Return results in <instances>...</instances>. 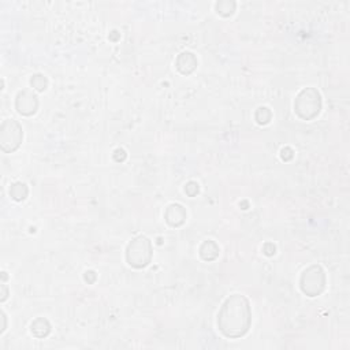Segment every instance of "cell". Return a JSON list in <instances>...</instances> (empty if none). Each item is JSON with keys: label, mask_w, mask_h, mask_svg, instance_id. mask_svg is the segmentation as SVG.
Returning <instances> with one entry per match:
<instances>
[{"label": "cell", "mask_w": 350, "mask_h": 350, "mask_svg": "<svg viewBox=\"0 0 350 350\" xmlns=\"http://www.w3.org/2000/svg\"><path fill=\"white\" fill-rule=\"evenodd\" d=\"M112 158H114V160L116 163H123L126 160V158H127V153H126V151L123 148H118V149H115L114 151Z\"/></svg>", "instance_id": "16"}, {"label": "cell", "mask_w": 350, "mask_h": 350, "mask_svg": "<svg viewBox=\"0 0 350 350\" xmlns=\"http://www.w3.org/2000/svg\"><path fill=\"white\" fill-rule=\"evenodd\" d=\"M30 87L36 92H45L48 88V78L44 74H33L30 78Z\"/></svg>", "instance_id": "14"}, {"label": "cell", "mask_w": 350, "mask_h": 350, "mask_svg": "<svg viewBox=\"0 0 350 350\" xmlns=\"http://www.w3.org/2000/svg\"><path fill=\"white\" fill-rule=\"evenodd\" d=\"M262 253L265 256L272 257L276 253V246L273 245L272 242H267V244H264V246H262Z\"/></svg>", "instance_id": "18"}, {"label": "cell", "mask_w": 350, "mask_h": 350, "mask_svg": "<svg viewBox=\"0 0 350 350\" xmlns=\"http://www.w3.org/2000/svg\"><path fill=\"white\" fill-rule=\"evenodd\" d=\"M96 279H97V273L94 272L93 269H88V271H85V273H84V280H85L88 284L94 283Z\"/></svg>", "instance_id": "19"}, {"label": "cell", "mask_w": 350, "mask_h": 350, "mask_svg": "<svg viewBox=\"0 0 350 350\" xmlns=\"http://www.w3.org/2000/svg\"><path fill=\"white\" fill-rule=\"evenodd\" d=\"M38 97L36 93H33L29 89H23L16 94L15 98V109L16 112L22 116H32L37 112L38 109Z\"/></svg>", "instance_id": "6"}, {"label": "cell", "mask_w": 350, "mask_h": 350, "mask_svg": "<svg viewBox=\"0 0 350 350\" xmlns=\"http://www.w3.org/2000/svg\"><path fill=\"white\" fill-rule=\"evenodd\" d=\"M198 253H200V257H201L204 262H213V260H216L219 257L220 249H219V245L215 241L208 240L204 241L201 245H200Z\"/></svg>", "instance_id": "9"}, {"label": "cell", "mask_w": 350, "mask_h": 350, "mask_svg": "<svg viewBox=\"0 0 350 350\" xmlns=\"http://www.w3.org/2000/svg\"><path fill=\"white\" fill-rule=\"evenodd\" d=\"M0 295H1V297H0V301H1V302H4V301L8 298V295H10L8 287H7V284H5L4 282L1 283V293H0Z\"/></svg>", "instance_id": "20"}, {"label": "cell", "mask_w": 350, "mask_h": 350, "mask_svg": "<svg viewBox=\"0 0 350 350\" xmlns=\"http://www.w3.org/2000/svg\"><path fill=\"white\" fill-rule=\"evenodd\" d=\"M322 94L316 88L302 89L294 98V112L302 120H313L322 111Z\"/></svg>", "instance_id": "2"}, {"label": "cell", "mask_w": 350, "mask_h": 350, "mask_svg": "<svg viewBox=\"0 0 350 350\" xmlns=\"http://www.w3.org/2000/svg\"><path fill=\"white\" fill-rule=\"evenodd\" d=\"M153 246L152 241L145 235H138L129 242L126 248V262L130 267L142 269L152 262Z\"/></svg>", "instance_id": "3"}, {"label": "cell", "mask_w": 350, "mask_h": 350, "mask_svg": "<svg viewBox=\"0 0 350 350\" xmlns=\"http://www.w3.org/2000/svg\"><path fill=\"white\" fill-rule=\"evenodd\" d=\"M197 65H198V60H197L196 55L190 51L180 52L175 59V67L182 76H190L191 73L197 69Z\"/></svg>", "instance_id": "7"}, {"label": "cell", "mask_w": 350, "mask_h": 350, "mask_svg": "<svg viewBox=\"0 0 350 350\" xmlns=\"http://www.w3.org/2000/svg\"><path fill=\"white\" fill-rule=\"evenodd\" d=\"M326 272L319 264H312L305 268L300 278V289L308 297H317L326 289Z\"/></svg>", "instance_id": "4"}, {"label": "cell", "mask_w": 350, "mask_h": 350, "mask_svg": "<svg viewBox=\"0 0 350 350\" xmlns=\"http://www.w3.org/2000/svg\"><path fill=\"white\" fill-rule=\"evenodd\" d=\"M118 38H119V32L118 30H112L111 34H109V40L111 41H118Z\"/></svg>", "instance_id": "22"}, {"label": "cell", "mask_w": 350, "mask_h": 350, "mask_svg": "<svg viewBox=\"0 0 350 350\" xmlns=\"http://www.w3.org/2000/svg\"><path fill=\"white\" fill-rule=\"evenodd\" d=\"M1 319H3V324H1V328H0V334L4 333L5 327H7V316H5L4 312H1Z\"/></svg>", "instance_id": "21"}, {"label": "cell", "mask_w": 350, "mask_h": 350, "mask_svg": "<svg viewBox=\"0 0 350 350\" xmlns=\"http://www.w3.org/2000/svg\"><path fill=\"white\" fill-rule=\"evenodd\" d=\"M186 209L180 204H170L164 212V220L171 227H180L186 222Z\"/></svg>", "instance_id": "8"}, {"label": "cell", "mask_w": 350, "mask_h": 350, "mask_svg": "<svg viewBox=\"0 0 350 350\" xmlns=\"http://www.w3.org/2000/svg\"><path fill=\"white\" fill-rule=\"evenodd\" d=\"M29 196V187L23 182H14L10 187V197L16 202H22Z\"/></svg>", "instance_id": "11"}, {"label": "cell", "mask_w": 350, "mask_h": 350, "mask_svg": "<svg viewBox=\"0 0 350 350\" xmlns=\"http://www.w3.org/2000/svg\"><path fill=\"white\" fill-rule=\"evenodd\" d=\"M30 331L38 339L47 338L51 333V323L45 317H37L30 326Z\"/></svg>", "instance_id": "10"}, {"label": "cell", "mask_w": 350, "mask_h": 350, "mask_svg": "<svg viewBox=\"0 0 350 350\" xmlns=\"http://www.w3.org/2000/svg\"><path fill=\"white\" fill-rule=\"evenodd\" d=\"M235 8H237V3L234 0H222V1H218L215 4V10L218 12L220 16H224V18H229L235 12Z\"/></svg>", "instance_id": "12"}, {"label": "cell", "mask_w": 350, "mask_h": 350, "mask_svg": "<svg viewBox=\"0 0 350 350\" xmlns=\"http://www.w3.org/2000/svg\"><path fill=\"white\" fill-rule=\"evenodd\" d=\"M272 119V112L268 107H259L255 112V120L257 122V125L267 126Z\"/></svg>", "instance_id": "13"}, {"label": "cell", "mask_w": 350, "mask_h": 350, "mask_svg": "<svg viewBox=\"0 0 350 350\" xmlns=\"http://www.w3.org/2000/svg\"><path fill=\"white\" fill-rule=\"evenodd\" d=\"M185 193L189 197H196L200 193V185L197 183L196 180H190L187 182L185 186Z\"/></svg>", "instance_id": "15"}, {"label": "cell", "mask_w": 350, "mask_h": 350, "mask_svg": "<svg viewBox=\"0 0 350 350\" xmlns=\"http://www.w3.org/2000/svg\"><path fill=\"white\" fill-rule=\"evenodd\" d=\"M252 326L249 300L242 294H231L226 298L218 313V328L229 339L242 338Z\"/></svg>", "instance_id": "1"}, {"label": "cell", "mask_w": 350, "mask_h": 350, "mask_svg": "<svg viewBox=\"0 0 350 350\" xmlns=\"http://www.w3.org/2000/svg\"><path fill=\"white\" fill-rule=\"evenodd\" d=\"M293 158H294V152H293L291 148L284 147L280 149V159H282L283 162H289V160H291Z\"/></svg>", "instance_id": "17"}, {"label": "cell", "mask_w": 350, "mask_h": 350, "mask_svg": "<svg viewBox=\"0 0 350 350\" xmlns=\"http://www.w3.org/2000/svg\"><path fill=\"white\" fill-rule=\"evenodd\" d=\"M23 141V130L19 122L5 119L0 126V148L4 153H14Z\"/></svg>", "instance_id": "5"}]
</instances>
